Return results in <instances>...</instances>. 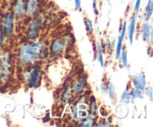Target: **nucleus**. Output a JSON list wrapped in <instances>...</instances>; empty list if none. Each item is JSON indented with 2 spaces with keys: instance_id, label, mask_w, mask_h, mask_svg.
<instances>
[{
  "instance_id": "f257e3e1",
  "label": "nucleus",
  "mask_w": 153,
  "mask_h": 127,
  "mask_svg": "<svg viewBox=\"0 0 153 127\" xmlns=\"http://www.w3.org/2000/svg\"><path fill=\"white\" fill-rule=\"evenodd\" d=\"M45 47L41 43H29L22 45L19 50V61L22 65H29L39 59Z\"/></svg>"
},
{
  "instance_id": "f03ea898",
  "label": "nucleus",
  "mask_w": 153,
  "mask_h": 127,
  "mask_svg": "<svg viewBox=\"0 0 153 127\" xmlns=\"http://www.w3.org/2000/svg\"><path fill=\"white\" fill-rule=\"evenodd\" d=\"M26 80L27 85L29 88L36 87L38 84L40 78V68L38 65H32V67H28V70H25V74L24 76Z\"/></svg>"
},
{
  "instance_id": "7ed1b4c3",
  "label": "nucleus",
  "mask_w": 153,
  "mask_h": 127,
  "mask_svg": "<svg viewBox=\"0 0 153 127\" xmlns=\"http://www.w3.org/2000/svg\"><path fill=\"white\" fill-rule=\"evenodd\" d=\"M42 24V15L38 14L31 21V25L27 30V36L31 40H34L38 37Z\"/></svg>"
},
{
  "instance_id": "20e7f679",
  "label": "nucleus",
  "mask_w": 153,
  "mask_h": 127,
  "mask_svg": "<svg viewBox=\"0 0 153 127\" xmlns=\"http://www.w3.org/2000/svg\"><path fill=\"white\" fill-rule=\"evenodd\" d=\"M13 21H14V15L12 11H7L5 13L3 19V26L4 31L7 35H12L13 31Z\"/></svg>"
},
{
  "instance_id": "39448f33",
  "label": "nucleus",
  "mask_w": 153,
  "mask_h": 127,
  "mask_svg": "<svg viewBox=\"0 0 153 127\" xmlns=\"http://www.w3.org/2000/svg\"><path fill=\"white\" fill-rule=\"evenodd\" d=\"M65 43L66 40L63 37H58L53 40L50 46L51 52L55 54L61 53L65 47Z\"/></svg>"
},
{
  "instance_id": "423d86ee",
  "label": "nucleus",
  "mask_w": 153,
  "mask_h": 127,
  "mask_svg": "<svg viewBox=\"0 0 153 127\" xmlns=\"http://www.w3.org/2000/svg\"><path fill=\"white\" fill-rule=\"evenodd\" d=\"M87 86V76H82L74 82L72 91L74 94H80Z\"/></svg>"
},
{
  "instance_id": "0eeeda50",
  "label": "nucleus",
  "mask_w": 153,
  "mask_h": 127,
  "mask_svg": "<svg viewBox=\"0 0 153 127\" xmlns=\"http://www.w3.org/2000/svg\"><path fill=\"white\" fill-rule=\"evenodd\" d=\"M133 84L135 87V89L143 92L146 88V79H145L144 74L142 73H138L134 75Z\"/></svg>"
},
{
  "instance_id": "6e6552de",
  "label": "nucleus",
  "mask_w": 153,
  "mask_h": 127,
  "mask_svg": "<svg viewBox=\"0 0 153 127\" xmlns=\"http://www.w3.org/2000/svg\"><path fill=\"white\" fill-rule=\"evenodd\" d=\"M40 0H26L25 1V13L27 14H33L37 11Z\"/></svg>"
},
{
  "instance_id": "1a4fd4ad",
  "label": "nucleus",
  "mask_w": 153,
  "mask_h": 127,
  "mask_svg": "<svg viewBox=\"0 0 153 127\" xmlns=\"http://www.w3.org/2000/svg\"><path fill=\"white\" fill-rule=\"evenodd\" d=\"M25 1L26 0H16L13 6V12L17 16H21L25 13Z\"/></svg>"
},
{
  "instance_id": "9d476101",
  "label": "nucleus",
  "mask_w": 153,
  "mask_h": 127,
  "mask_svg": "<svg viewBox=\"0 0 153 127\" xmlns=\"http://www.w3.org/2000/svg\"><path fill=\"white\" fill-rule=\"evenodd\" d=\"M126 31V22H124L123 26L122 28V32H121L120 36L119 39H118L117 44V49H116V58L118 59L120 56L121 53V49H122L123 46V40L124 37H125Z\"/></svg>"
},
{
  "instance_id": "9b49d317",
  "label": "nucleus",
  "mask_w": 153,
  "mask_h": 127,
  "mask_svg": "<svg viewBox=\"0 0 153 127\" xmlns=\"http://www.w3.org/2000/svg\"><path fill=\"white\" fill-rule=\"evenodd\" d=\"M135 25H136V14H133L131 17V23H130L129 28H128V37H129V41L131 44L133 43V37H134V31H135Z\"/></svg>"
},
{
  "instance_id": "f8f14e48",
  "label": "nucleus",
  "mask_w": 153,
  "mask_h": 127,
  "mask_svg": "<svg viewBox=\"0 0 153 127\" xmlns=\"http://www.w3.org/2000/svg\"><path fill=\"white\" fill-rule=\"evenodd\" d=\"M150 31H151V28L149 23L148 21H146V23L144 24L143 27V29H142V38H143V41L148 43L149 40V36H150Z\"/></svg>"
},
{
  "instance_id": "ddd939ff",
  "label": "nucleus",
  "mask_w": 153,
  "mask_h": 127,
  "mask_svg": "<svg viewBox=\"0 0 153 127\" xmlns=\"http://www.w3.org/2000/svg\"><path fill=\"white\" fill-rule=\"evenodd\" d=\"M153 10V0H149L147 3V5L146 7V10H145V19L146 22L149 19L152 14Z\"/></svg>"
},
{
  "instance_id": "4468645a",
  "label": "nucleus",
  "mask_w": 153,
  "mask_h": 127,
  "mask_svg": "<svg viewBox=\"0 0 153 127\" xmlns=\"http://www.w3.org/2000/svg\"><path fill=\"white\" fill-rule=\"evenodd\" d=\"M97 55H98V61L100 64H101L102 67L104 66V59H103L102 52V47L100 45V42H97Z\"/></svg>"
},
{
  "instance_id": "2eb2a0df",
  "label": "nucleus",
  "mask_w": 153,
  "mask_h": 127,
  "mask_svg": "<svg viewBox=\"0 0 153 127\" xmlns=\"http://www.w3.org/2000/svg\"><path fill=\"white\" fill-rule=\"evenodd\" d=\"M91 102H90V111H91V115H94L97 112V103H96L95 97L94 96L91 97Z\"/></svg>"
},
{
  "instance_id": "dca6fc26",
  "label": "nucleus",
  "mask_w": 153,
  "mask_h": 127,
  "mask_svg": "<svg viewBox=\"0 0 153 127\" xmlns=\"http://www.w3.org/2000/svg\"><path fill=\"white\" fill-rule=\"evenodd\" d=\"M72 94H70V89L69 87H67L66 88L65 91L64 92V94H63L62 97V101L63 102H67L68 101H70V99H71Z\"/></svg>"
},
{
  "instance_id": "f3484780",
  "label": "nucleus",
  "mask_w": 153,
  "mask_h": 127,
  "mask_svg": "<svg viewBox=\"0 0 153 127\" xmlns=\"http://www.w3.org/2000/svg\"><path fill=\"white\" fill-rule=\"evenodd\" d=\"M93 123H94V120H93L92 116H91V115H89L88 117H85V119L83 120L81 126H91Z\"/></svg>"
},
{
  "instance_id": "a211bd4d",
  "label": "nucleus",
  "mask_w": 153,
  "mask_h": 127,
  "mask_svg": "<svg viewBox=\"0 0 153 127\" xmlns=\"http://www.w3.org/2000/svg\"><path fill=\"white\" fill-rule=\"evenodd\" d=\"M108 91L109 97H110V98L112 100H114L115 88H114V86L113 83H111V82H109L108 86Z\"/></svg>"
},
{
  "instance_id": "6ab92c4d",
  "label": "nucleus",
  "mask_w": 153,
  "mask_h": 127,
  "mask_svg": "<svg viewBox=\"0 0 153 127\" xmlns=\"http://www.w3.org/2000/svg\"><path fill=\"white\" fill-rule=\"evenodd\" d=\"M130 93L128 92V90H126L123 93L122 96H121V102L127 103L129 102V97Z\"/></svg>"
},
{
  "instance_id": "aec40b11",
  "label": "nucleus",
  "mask_w": 153,
  "mask_h": 127,
  "mask_svg": "<svg viewBox=\"0 0 153 127\" xmlns=\"http://www.w3.org/2000/svg\"><path fill=\"white\" fill-rule=\"evenodd\" d=\"M121 58H122L123 64L126 67H128V58H127V52L125 49H123L122 53H121Z\"/></svg>"
},
{
  "instance_id": "412c9836",
  "label": "nucleus",
  "mask_w": 153,
  "mask_h": 127,
  "mask_svg": "<svg viewBox=\"0 0 153 127\" xmlns=\"http://www.w3.org/2000/svg\"><path fill=\"white\" fill-rule=\"evenodd\" d=\"M85 25H86L87 28L91 32H93L94 31V28H93V24H92V21L91 19H88V18H85Z\"/></svg>"
},
{
  "instance_id": "4be33fe9",
  "label": "nucleus",
  "mask_w": 153,
  "mask_h": 127,
  "mask_svg": "<svg viewBox=\"0 0 153 127\" xmlns=\"http://www.w3.org/2000/svg\"><path fill=\"white\" fill-rule=\"evenodd\" d=\"M5 32L3 30V28L0 26V45H2L4 42V38H5Z\"/></svg>"
},
{
  "instance_id": "5701e85b",
  "label": "nucleus",
  "mask_w": 153,
  "mask_h": 127,
  "mask_svg": "<svg viewBox=\"0 0 153 127\" xmlns=\"http://www.w3.org/2000/svg\"><path fill=\"white\" fill-rule=\"evenodd\" d=\"M146 95L149 97L150 99V101L152 102V88L151 86L148 87L146 90Z\"/></svg>"
},
{
  "instance_id": "b1692460",
  "label": "nucleus",
  "mask_w": 153,
  "mask_h": 127,
  "mask_svg": "<svg viewBox=\"0 0 153 127\" xmlns=\"http://www.w3.org/2000/svg\"><path fill=\"white\" fill-rule=\"evenodd\" d=\"M141 1L142 0H136L135 4H134V9H135L136 12H137L139 10L140 7V4H141Z\"/></svg>"
},
{
  "instance_id": "393cba45",
  "label": "nucleus",
  "mask_w": 153,
  "mask_h": 127,
  "mask_svg": "<svg viewBox=\"0 0 153 127\" xmlns=\"http://www.w3.org/2000/svg\"><path fill=\"white\" fill-rule=\"evenodd\" d=\"M101 90L103 93L108 92V86L106 85L105 83H102L101 85Z\"/></svg>"
},
{
  "instance_id": "a878e982",
  "label": "nucleus",
  "mask_w": 153,
  "mask_h": 127,
  "mask_svg": "<svg viewBox=\"0 0 153 127\" xmlns=\"http://www.w3.org/2000/svg\"><path fill=\"white\" fill-rule=\"evenodd\" d=\"M75 1V6L76 8L79 9L81 7V4H82V1L81 0H74Z\"/></svg>"
},
{
  "instance_id": "bb28decb",
  "label": "nucleus",
  "mask_w": 153,
  "mask_h": 127,
  "mask_svg": "<svg viewBox=\"0 0 153 127\" xmlns=\"http://www.w3.org/2000/svg\"><path fill=\"white\" fill-rule=\"evenodd\" d=\"M97 0H93V8H94V10L96 14H98V11H97Z\"/></svg>"
},
{
  "instance_id": "cd10ccee",
  "label": "nucleus",
  "mask_w": 153,
  "mask_h": 127,
  "mask_svg": "<svg viewBox=\"0 0 153 127\" xmlns=\"http://www.w3.org/2000/svg\"><path fill=\"white\" fill-rule=\"evenodd\" d=\"M105 46H106V48H107L108 49H110V48L111 47V43L110 40H109L108 39H106Z\"/></svg>"
},
{
  "instance_id": "c85d7f7f",
  "label": "nucleus",
  "mask_w": 153,
  "mask_h": 127,
  "mask_svg": "<svg viewBox=\"0 0 153 127\" xmlns=\"http://www.w3.org/2000/svg\"><path fill=\"white\" fill-rule=\"evenodd\" d=\"M123 1H124V0H123Z\"/></svg>"
}]
</instances>
